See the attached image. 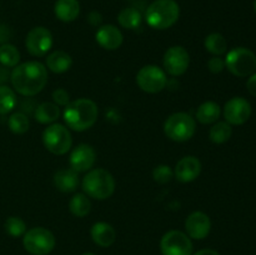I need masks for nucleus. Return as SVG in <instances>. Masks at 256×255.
<instances>
[{"label": "nucleus", "mask_w": 256, "mask_h": 255, "mask_svg": "<svg viewBox=\"0 0 256 255\" xmlns=\"http://www.w3.org/2000/svg\"><path fill=\"white\" fill-rule=\"evenodd\" d=\"M10 82L15 92L22 96L39 94L48 82V69L39 62L18 64L10 74Z\"/></svg>", "instance_id": "1"}, {"label": "nucleus", "mask_w": 256, "mask_h": 255, "mask_svg": "<svg viewBox=\"0 0 256 255\" xmlns=\"http://www.w3.org/2000/svg\"><path fill=\"white\" fill-rule=\"evenodd\" d=\"M98 115H99L98 105L86 98L70 102L62 112L66 126L75 132H85L94 126L98 120Z\"/></svg>", "instance_id": "2"}, {"label": "nucleus", "mask_w": 256, "mask_h": 255, "mask_svg": "<svg viewBox=\"0 0 256 255\" xmlns=\"http://www.w3.org/2000/svg\"><path fill=\"white\" fill-rule=\"evenodd\" d=\"M180 6L175 0H155L148 6L145 20L155 30L172 28L179 20Z\"/></svg>", "instance_id": "3"}, {"label": "nucleus", "mask_w": 256, "mask_h": 255, "mask_svg": "<svg viewBox=\"0 0 256 255\" xmlns=\"http://www.w3.org/2000/svg\"><path fill=\"white\" fill-rule=\"evenodd\" d=\"M84 194L96 200L109 199L115 192V179L108 170L92 169L82 178V182Z\"/></svg>", "instance_id": "4"}, {"label": "nucleus", "mask_w": 256, "mask_h": 255, "mask_svg": "<svg viewBox=\"0 0 256 255\" xmlns=\"http://www.w3.org/2000/svg\"><path fill=\"white\" fill-rule=\"evenodd\" d=\"M196 132V122L186 112H174L164 122V132L170 140L184 142L192 139Z\"/></svg>", "instance_id": "5"}, {"label": "nucleus", "mask_w": 256, "mask_h": 255, "mask_svg": "<svg viewBox=\"0 0 256 255\" xmlns=\"http://www.w3.org/2000/svg\"><path fill=\"white\" fill-rule=\"evenodd\" d=\"M225 68L238 78H246L256 70V55L248 48H235L225 58Z\"/></svg>", "instance_id": "6"}, {"label": "nucleus", "mask_w": 256, "mask_h": 255, "mask_svg": "<svg viewBox=\"0 0 256 255\" xmlns=\"http://www.w3.org/2000/svg\"><path fill=\"white\" fill-rule=\"evenodd\" d=\"M55 244L54 234L42 226L32 228L22 235L24 249L32 255H48L54 250Z\"/></svg>", "instance_id": "7"}, {"label": "nucleus", "mask_w": 256, "mask_h": 255, "mask_svg": "<svg viewBox=\"0 0 256 255\" xmlns=\"http://www.w3.org/2000/svg\"><path fill=\"white\" fill-rule=\"evenodd\" d=\"M42 142L50 152L64 155L72 149V136L69 128L62 124H50L42 132Z\"/></svg>", "instance_id": "8"}, {"label": "nucleus", "mask_w": 256, "mask_h": 255, "mask_svg": "<svg viewBox=\"0 0 256 255\" xmlns=\"http://www.w3.org/2000/svg\"><path fill=\"white\" fill-rule=\"evenodd\" d=\"M136 84L142 92L156 94L166 86V72L156 65H145L138 72Z\"/></svg>", "instance_id": "9"}, {"label": "nucleus", "mask_w": 256, "mask_h": 255, "mask_svg": "<svg viewBox=\"0 0 256 255\" xmlns=\"http://www.w3.org/2000/svg\"><path fill=\"white\" fill-rule=\"evenodd\" d=\"M160 250L162 255H192V239L180 230H170L162 235Z\"/></svg>", "instance_id": "10"}, {"label": "nucleus", "mask_w": 256, "mask_h": 255, "mask_svg": "<svg viewBox=\"0 0 256 255\" xmlns=\"http://www.w3.org/2000/svg\"><path fill=\"white\" fill-rule=\"evenodd\" d=\"M52 34L44 26L32 28L25 39V48L32 56H44L52 46Z\"/></svg>", "instance_id": "11"}, {"label": "nucleus", "mask_w": 256, "mask_h": 255, "mask_svg": "<svg viewBox=\"0 0 256 255\" xmlns=\"http://www.w3.org/2000/svg\"><path fill=\"white\" fill-rule=\"evenodd\" d=\"M165 72L172 76H180L185 74L190 65V55L182 45H174L165 52L162 59Z\"/></svg>", "instance_id": "12"}, {"label": "nucleus", "mask_w": 256, "mask_h": 255, "mask_svg": "<svg viewBox=\"0 0 256 255\" xmlns=\"http://www.w3.org/2000/svg\"><path fill=\"white\" fill-rule=\"evenodd\" d=\"M252 105L246 99L242 96H235L228 100L224 105L225 122L230 125H242L252 116Z\"/></svg>", "instance_id": "13"}, {"label": "nucleus", "mask_w": 256, "mask_h": 255, "mask_svg": "<svg viewBox=\"0 0 256 255\" xmlns=\"http://www.w3.org/2000/svg\"><path fill=\"white\" fill-rule=\"evenodd\" d=\"M96 160V152L89 144H79L70 152L69 164L76 172H84L92 170Z\"/></svg>", "instance_id": "14"}, {"label": "nucleus", "mask_w": 256, "mask_h": 255, "mask_svg": "<svg viewBox=\"0 0 256 255\" xmlns=\"http://www.w3.org/2000/svg\"><path fill=\"white\" fill-rule=\"evenodd\" d=\"M185 230L190 239L202 240L212 230V220L202 212H194L185 220Z\"/></svg>", "instance_id": "15"}, {"label": "nucleus", "mask_w": 256, "mask_h": 255, "mask_svg": "<svg viewBox=\"0 0 256 255\" xmlns=\"http://www.w3.org/2000/svg\"><path fill=\"white\" fill-rule=\"evenodd\" d=\"M202 172V162L196 156L188 155L178 162L174 170V176L180 182H194Z\"/></svg>", "instance_id": "16"}, {"label": "nucleus", "mask_w": 256, "mask_h": 255, "mask_svg": "<svg viewBox=\"0 0 256 255\" xmlns=\"http://www.w3.org/2000/svg\"><path fill=\"white\" fill-rule=\"evenodd\" d=\"M96 42L105 50H116L124 42L122 32L115 25H102L95 34Z\"/></svg>", "instance_id": "17"}, {"label": "nucleus", "mask_w": 256, "mask_h": 255, "mask_svg": "<svg viewBox=\"0 0 256 255\" xmlns=\"http://www.w3.org/2000/svg\"><path fill=\"white\" fill-rule=\"evenodd\" d=\"M92 242L102 248H109L116 240V232L110 224L105 222H95L90 230Z\"/></svg>", "instance_id": "18"}, {"label": "nucleus", "mask_w": 256, "mask_h": 255, "mask_svg": "<svg viewBox=\"0 0 256 255\" xmlns=\"http://www.w3.org/2000/svg\"><path fill=\"white\" fill-rule=\"evenodd\" d=\"M79 172L72 170V168L69 169L58 170L54 174L52 182H54L55 188L62 192H72L76 190L79 186Z\"/></svg>", "instance_id": "19"}, {"label": "nucleus", "mask_w": 256, "mask_h": 255, "mask_svg": "<svg viewBox=\"0 0 256 255\" xmlns=\"http://www.w3.org/2000/svg\"><path fill=\"white\" fill-rule=\"evenodd\" d=\"M55 16L64 22H72L79 16L80 4L78 0H56L54 5Z\"/></svg>", "instance_id": "20"}, {"label": "nucleus", "mask_w": 256, "mask_h": 255, "mask_svg": "<svg viewBox=\"0 0 256 255\" xmlns=\"http://www.w3.org/2000/svg\"><path fill=\"white\" fill-rule=\"evenodd\" d=\"M72 66V56L62 50H56V52H52V54L48 55L46 68L55 74H62V72L70 70Z\"/></svg>", "instance_id": "21"}, {"label": "nucleus", "mask_w": 256, "mask_h": 255, "mask_svg": "<svg viewBox=\"0 0 256 255\" xmlns=\"http://www.w3.org/2000/svg\"><path fill=\"white\" fill-rule=\"evenodd\" d=\"M35 120L40 124H52L60 116V109L55 102H45L36 106L34 112Z\"/></svg>", "instance_id": "22"}, {"label": "nucleus", "mask_w": 256, "mask_h": 255, "mask_svg": "<svg viewBox=\"0 0 256 255\" xmlns=\"http://www.w3.org/2000/svg\"><path fill=\"white\" fill-rule=\"evenodd\" d=\"M222 109L219 104L215 102H205L198 108L196 110V120L202 124H215L219 120Z\"/></svg>", "instance_id": "23"}, {"label": "nucleus", "mask_w": 256, "mask_h": 255, "mask_svg": "<svg viewBox=\"0 0 256 255\" xmlns=\"http://www.w3.org/2000/svg\"><path fill=\"white\" fill-rule=\"evenodd\" d=\"M142 12L132 6L125 8L118 15V22L120 24V26L128 30L138 29L140 26V24H142Z\"/></svg>", "instance_id": "24"}, {"label": "nucleus", "mask_w": 256, "mask_h": 255, "mask_svg": "<svg viewBox=\"0 0 256 255\" xmlns=\"http://www.w3.org/2000/svg\"><path fill=\"white\" fill-rule=\"evenodd\" d=\"M69 210L76 218L86 216L92 210V202H90L89 196L84 192L75 194L69 202Z\"/></svg>", "instance_id": "25"}, {"label": "nucleus", "mask_w": 256, "mask_h": 255, "mask_svg": "<svg viewBox=\"0 0 256 255\" xmlns=\"http://www.w3.org/2000/svg\"><path fill=\"white\" fill-rule=\"evenodd\" d=\"M204 46L210 54H212L214 56H220L226 52L228 42L224 35H222L220 32H212L205 38Z\"/></svg>", "instance_id": "26"}, {"label": "nucleus", "mask_w": 256, "mask_h": 255, "mask_svg": "<svg viewBox=\"0 0 256 255\" xmlns=\"http://www.w3.org/2000/svg\"><path fill=\"white\" fill-rule=\"evenodd\" d=\"M232 125L226 122H216L209 132V138L214 144H224L232 138Z\"/></svg>", "instance_id": "27"}, {"label": "nucleus", "mask_w": 256, "mask_h": 255, "mask_svg": "<svg viewBox=\"0 0 256 255\" xmlns=\"http://www.w3.org/2000/svg\"><path fill=\"white\" fill-rule=\"evenodd\" d=\"M20 62V52L12 44H2L0 46V64L5 68H15Z\"/></svg>", "instance_id": "28"}, {"label": "nucleus", "mask_w": 256, "mask_h": 255, "mask_svg": "<svg viewBox=\"0 0 256 255\" xmlns=\"http://www.w3.org/2000/svg\"><path fill=\"white\" fill-rule=\"evenodd\" d=\"M8 126H9L10 132H14V134H24L29 130V118L22 112H14V114L10 115L9 120H8Z\"/></svg>", "instance_id": "29"}, {"label": "nucleus", "mask_w": 256, "mask_h": 255, "mask_svg": "<svg viewBox=\"0 0 256 255\" xmlns=\"http://www.w3.org/2000/svg\"><path fill=\"white\" fill-rule=\"evenodd\" d=\"M16 105V95L6 85H0V115L12 112Z\"/></svg>", "instance_id": "30"}, {"label": "nucleus", "mask_w": 256, "mask_h": 255, "mask_svg": "<svg viewBox=\"0 0 256 255\" xmlns=\"http://www.w3.org/2000/svg\"><path fill=\"white\" fill-rule=\"evenodd\" d=\"M5 232L12 238H19L26 232V224L19 216H9L5 220Z\"/></svg>", "instance_id": "31"}, {"label": "nucleus", "mask_w": 256, "mask_h": 255, "mask_svg": "<svg viewBox=\"0 0 256 255\" xmlns=\"http://www.w3.org/2000/svg\"><path fill=\"white\" fill-rule=\"evenodd\" d=\"M152 178L156 182L159 184H166L170 180L174 178V172L172 170V168L169 165H158L154 170H152Z\"/></svg>", "instance_id": "32"}, {"label": "nucleus", "mask_w": 256, "mask_h": 255, "mask_svg": "<svg viewBox=\"0 0 256 255\" xmlns=\"http://www.w3.org/2000/svg\"><path fill=\"white\" fill-rule=\"evenodd\" d=\"M52 100H54V102L58 105V106H66V105L70 102L69 92H68L65 89H62V88L55 89L54 92H52Z\"/></svg>", "instance_id": "33"}, {"label": "nucleus", "mask_w": 256, "mask_h": 255, "mask_svg": "<svg viewBox=\"0 0 256 255\" xmlns=\"http://www.w3.org/2000/svg\"><path fill=\"white\" fill-rule=\"evenodd\" d=\"M208 69L212 72V74H219L225 69V60L222 59L220 56H212L208 62Z\"/></svg>", "instance_id": "34"}, {"label": "nucleus", "mask_w": 256, "mask_h": 255, "mask_svg": "<svg viewBox=\"0 0 256 255\" xmlns=\"http://www.w3.org/2000/svg\"><path fill=\"white\" fill-rule=\"evenodd\" d=\"M246 88L248 92H249L252 96H256V72L249 76V79H248L246 82Z\"/></svg>", "instance_id": "35"}, {"label": "nucleus", "mask_w": 256, "mask_h": 255, "mask_svg": "<svg viewBox=\"0 0 256 255\" xmlns=\"http://www.w3.org/2000/svg\"><path fill=\"white\" fill-rule=\"evenodd\" d=\"M88 20H89V22L92 25H94V26H99L100 24H102V16L100 12H92L89 14V18H88Z\"/></svg>", "instance_id": "36"}, {"label": "nucleus", "mask_w": 256, "mask_h": 255, "mask_svg": "<svg viewBox=\"0 0 256 255\" xmlns=\"http://www.w3.org/2000/svg\"><path fill=\"white\" fill-rule=\"evenodd\" d=\"M194 255H220L216 250H212V249H202L199 250L198 252H195Z\"/></svg>", "instance_id": "37"}, {"label": "nucleus", "mask_w": 256, "mask_h": 255, "mask_svg": "<svg viewBox=\"0 0 256 255\" xmlns=\"http://www.w3.org/2000/svg\"><path fill=\"white\" fill-rule=\"evenodd\" d=\"M82 255H95L94 252H84V254H82Z\"/></svg>", "instance_id": "38"}, {"label": "nucleus", "mask_w": 256, "mask_h": 255, "mask_svg": "<svg viewBox=\"0 0 256 255\" xmlns=\"http://www.w3.org/2000/svg\"><path fill=\"white\" fill-rule=\"evenodd\" d=\"M254 10H255V14H256V0L254 2Z\"/></svg>", "instance_id": "39"}]
</instances>
